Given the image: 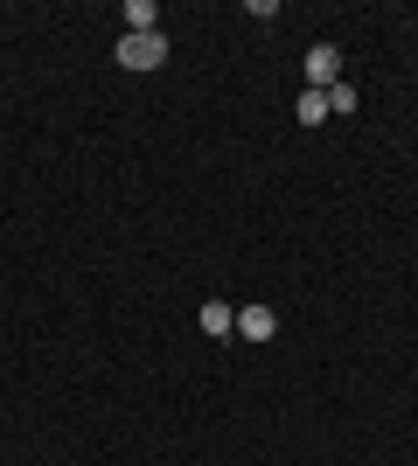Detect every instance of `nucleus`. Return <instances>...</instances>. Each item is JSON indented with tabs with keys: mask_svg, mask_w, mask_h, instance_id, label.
Wrapping results in <instances>:
<instances>
[{
	"mask_svg": "<svg viewBox=\"0 0 418 466\" xmlns=\"http://www.w3.org/2000/svg\"><path fill=\"white\" fill-rule=\"evenodd\" d=\"M196 320H202V334H209V341H217V334H238V307H230V299H209Z\"/></svg>",
	"mask_w": 418,
	"mask_h": 466,
	"instance_id": "20e7f679",
	"label": "nucleus"
},
{
	"mask_svg": "<svg viewBox=\"0 0 418 466\" xmlns=\"http://www.w3.org/2000/svg\"><path fill=\"white\" fill-rule=\"evenodd\" d=\"M168 63V35H119V70H160Z\"/></svg>",
	"mask_w": 418,
	"mask_h": 466,
	"instance_id": "f257e3e1",
	"label": "nucleus"
},
{
	"mask_svg": "<svg viewBox=\"0 0 418 466\" xmlns=\"http://www.w3.org/2000/svg\"><path fill=\"white\" fill-rule=\"evenodd\" d=\"M300 70H307V91H328V84H342V49L335 42H314Z\"/></svg>",
	"mask_w": 418,
	"mask_h": 466,
	"instance_id": "f03ea898",
	"label": "nucleus"
},
{
	"mask_svg": "<svg viewBox=\"0 0 418 466\" xmlns=\"http://www.w3.org/2000/svg\"><path fill=\"white\" fill-rule=\"evenodd\" d=\"M154 28H160L154 0H126V35H154Z\"/></svg>",
	"mask_w": 418,
	"mask_h": 466,
	"instance_id": "39448f33",
	"label": "nucleus"
},
{
	"mask_svg": "<svg viewBox=\"0 0 418 466\" xmlns=\"http://www.w3.org/2000/svg\"><path fill=\"white\" fill-rule=\"evenodd\" d=\"M238 334H244V341H272V334H279V313L272 307H238Z\"/></svg>",
	"mask_w": 418,
	"mask_h": 466,
	"instance_id": "7ed1b4c3",
	"label": "nucleus"
},
{
	"mask_svg": "<svg viewBox=\"0 0 418 466\" xmlns=\"http://www.w3.org/2000/svg\"><path fill=\"white\" fill-rule=\"evenodd\" d=\"M300 126H321V118H328V91H300Z\"/></svg>",
	"mask_w": 418,
	"mask_h": 466,
	"instance_id": "423d86ee",
	"label": "nucleus"
},
{
	"mask_svg": "<svg viewBox=\"0 0 418 466\" xmlns=\"http://www.w3.org/2000/svg\"><path fill=\"white\" fill-rule=\"evenodd\" d=\"M356 112V84H328V118H349Z\"/></svg>",
	"mask_w": 418,
	"mask_h": 466,
	"instance_id": "0eeeda50",
	"label": "nucleus"
}]
</instances>
